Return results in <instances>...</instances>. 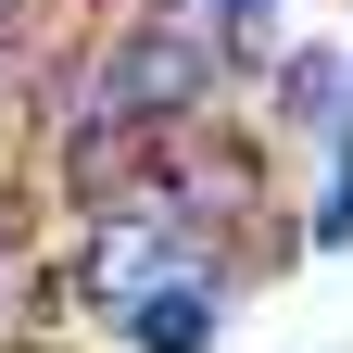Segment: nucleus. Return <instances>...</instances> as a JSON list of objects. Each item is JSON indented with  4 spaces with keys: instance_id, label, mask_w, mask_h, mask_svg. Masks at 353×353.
Instances as JSON below:
<instances>
[{
    "instance_id": "obj_3",
    "label": "nucleus",
    "mask_w": 353,
    "mask_h": 353,
    "mask_svg": "<svg viewBox=\"0 0 353 353\" xmlns=\"http://www.w3.org/2000/svg\"><path fill=\"white\" fill-rule=\"evenodd\" d=\"M303 252H353V126L328 139L316 164V214H303Z\"/></svg>"
},
{
    "instance_id": "obj_5",
    "label": "nucleus",
    "mask_w": 353,
    "mask_h": 353,
    "mask_svg": "<svg viewBox=\"0 0 353 353\" xmlns=\"http://www.w3.org/2000/svg\"><path fill=\"white\" fill-rule=\"evenodd\" d=\"M26 13H38V0H0V51H13V26H26Z\"/></svg>"
},
{
    "instance_id": "obj_4",
    "label": "nucleus",
    "mask_w": 353,
    "mask_h": 353,
    "mask_svg": "<svg viewBox=\"0 0 353 353\" xmlns=\"http://www.w3.org/2000/svg\"><path fill=\"white\" fill-rule=\"evenodd\" d=\"M202 26L228 38V63H278V26H290V0H202Z\"/></svg>"
},
{
    "instance_id": "obj_2",
    "label": "nucleus",
    "mask_w": 353,
    "mask_h": 353,
    "mask_svg": "<svg viewBox=\"0 0 353 353\" xmlns=\"http://www.w3.org/2000/svg\"><path fill=\"white\" fill-rule=\"evenodd\" d=\"M353 126V51H316V38H303V51H278L265 63V139H303V152H328Z\"/></svg>"
},
{
    "instance_id": "obj_1",
    "label": "nucleus",
    "mask_w": 353,
    "mask_h": 353,
    "mask_svg": "<svg viewBox=\"0 0 353 353\" xmlns=\"http://www.w3.org/2000/svg\"><path fill=\"white\" fill-rule=\"evenodd\" d=\"M228 290H240V265L190 252V265H176V278H152L139 303H114V353H214V328H228Z\"/></svg>"
}]
</instances>
